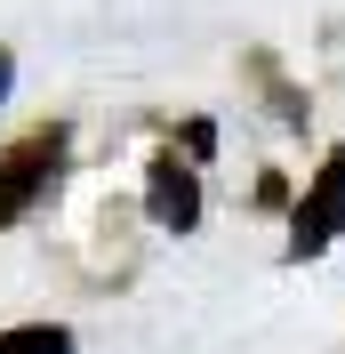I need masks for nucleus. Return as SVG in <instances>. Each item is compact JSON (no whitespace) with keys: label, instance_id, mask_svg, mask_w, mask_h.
<instances>
[{"label":"nucleus","instance_id":"obj_5","mask_svg":"<svg viewBox=\"0 0 345 354\" xmlns=\"http://www.w3.org/2000/svg\"><path fill=\"white\" fill-rule=\"evenodd\" d=\"M8 81H17V57H8V48H0V97H8Z\"/></svg>","mask_w":345,"mask_h":354},{"label":"nucleus","instance_id":"obj_1","mask_svg":"<svg viewBox=\"0 0 345 354\" xmlns=\"http://www.w3.org/2000/svg\"><path fill=\"white\" fill-rule=\"evenodd\" d=\"M57 169H65V129H57V121L32 129V137H17V145L0 153V225H17L24 209L57 185Z\"/></svg>","mask_w":345,"mask_h":354},{"label":"nucleus","instance_id":"obj_4","mask_svg":"<svg viewBox=\"0 0 345 354\" xmlns=\"http://www.w3.org/2000/svg\"><path fill=\"white\" fill-rule=\"evenodd\" d=\"M0 354H72V330L65 322H17V330H0Z\"/></svg>","mask_w":345,"mask_h":354},{"label":"nucleus","instance_id":"obj_2","mask_svg":"<svg viewBox=\"0 0 345 354\" xmlns=\"http://www.w3.org/2000/svg\"><path fill=\"white\" fill-rule=\"evenodd\" d=\"M289 234H297V242H289L297 258H313V250H329L345 234V145L305 177V201H297V218H289Z\"/></svg>","mask_w":345,"mask_h":354},{"label":"nucleus","instance_id":"obj_3","mask_svg":"<svg viewBox=\"0 0 345 354\" xmlns=\"http://www.w3.org/2000/svg\"><path fill=\"white\" fill-rule=\"evenodd\" d=\"M145 209H152V225H169V234H193V225H201V177L185 169V161H152Z\"/></svg>","mask_w":345,"mask_h":354}]
</instances>
